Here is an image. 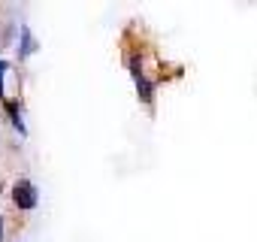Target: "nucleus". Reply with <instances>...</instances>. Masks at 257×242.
<instances>
[{"instance_id":"20e7f679","label":"nucleus","mask_w":257,"mask_h":242,"mask_svg":"<svg viewBox=\"0 0 257 242\" xmlns=\"http://www.w3.org/2000/svg\"><path fill=\"white\" fill-rule=\"evenodd\" d=\"M4 233H7V224H4V215H0V242H4Z\"/></svg>"},{"instance_id":"f03ea898","label":"nucleus","mask_w":257,"mask_h":242,"mask_svg":"<svg viewBox=\"0 0 257 242\" xmlns=\"http://www.w3.org/2000/svg\"><path fill=\"white\" fill-rule=\"evenodd\" d=\"M16 49H19V61L31 58V55L40 49V43H37V37L31 34V28H28V25H22V28H19V46H16Z\"/></svg>"},{"instance_id":"7ed1b4c3","label":"nucleus","mask_w":257,"mask_h":242,"mask_svg":"<svg viewBox=\"0 0 257 242\" xmlns=\"http://www.w3.org/2000/svg\"><path fill=\"white\" fill-rule=\"evenodd\" d=\"M10 115H13V128H16V131H19V134L25 137L28 131H25V121H22V112H19V109H16L13 103H10Z\"/></svg>"},{"instance_id":"f257e3e1","label":"nucleus","mask_w":257,"mask_h":242,"mask_svg":"<svg viewBox=\"0 0 257 242\" xmlns=\"http://www.w3.org/2000/svg\"><path fill=\"white\" fill-rule=\"evenodd\" d=\"M13 203L19 206V209H37V203H40V191H37V185L34 182H28V179H19L16 185H13Z\"/></svg>"},{"instance_id":"39448f33","label":"nucleus","mask_w":257,"mask_h":242,"mask_svg":"<svg viewBox=\"0 0 257 242\" xmlns=\"http://www.w3.org/2000/svg\"><path fill=\"white\" fill-rule=\"evenodd\" d=\"M4 67H7V61H0V70H4Z\"/></svg>"}]
</instances>
